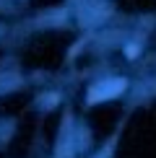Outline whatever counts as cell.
<instances>
[{
  "label": "cell",
  "instance_id": "cell-1",
  "mask_svg": "<svg viewBox=\"0 0 156 158\" xmlns=\"http://www.w3.org/2000/svg\"><path fill=\"white\" fill-rule=\"evenodd\" d=\"M125 81L122 78H115V81H102L96 83L94 88L89 91V104H99V101H107V98H115L125 91Z\"/></svg>",
  "mask_w": 156,
  "mask_h": 158
},
{
  "label": "cell",
  "instance_id": "cell-2",
  "mask_svg": "<svg viewBox=\"0 0 156 158\" xmlns=\"http://www.w3.org/2000/svg\"><path fill=\"white\" fill-rule=\"evenodd\" d=\"M135 55H138V47H135V44H130V47H128V57H135Z\"/></svg>",
  "mask_w": 156,
  "mask_h": 158
}]
</instances>
